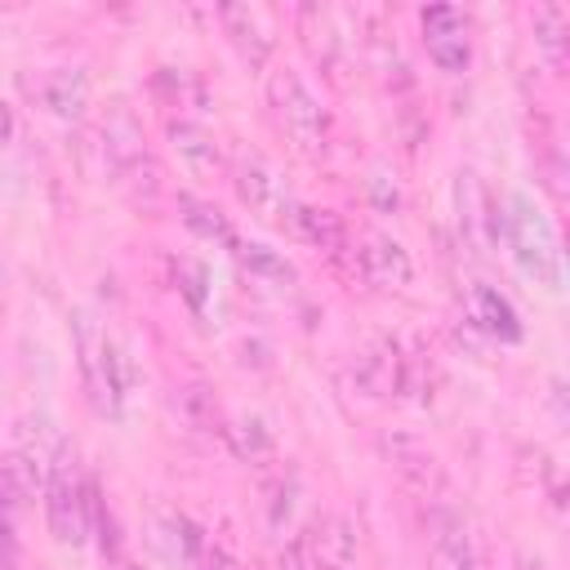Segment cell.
<instances>
[{"mask_svg": "<svg viewBox=\"0 0 570 570\" xmlns=\"http://www.w3.org/2000/svg\"><path fill=\"white\" fill-rule=\"evenodd\" d=\"M566 36H570V13L566 4H539L534 9V45L543 49V58L561 71L566 67Z\"/></svg>", "mask_w": 570, "mask_h": 570, "instance_id": "20", "label": "cell"}, {"mask_svg": "<svg viewBox=\"0 0 570 570\" xmlns=\"http://www.w3.org/2000/svg\"><path fill=\"white\" fill-rule=\"evenodd\" d=\"M89 481H80V472L71 468L67 459V445L62 454L53 459L49 468V481H45V521H49V534L67 548H80L89 539Z\"/></svg>", "mask_w": 570, "mask_h": 570, "instance_id": "5", "label": "cell"}, {"mask_svg": "<svg viewBox=\"0 0 570 570\" xmlns=\"http://www.w3.org/2000/svg\"><path fill=\"white\" fill-rule=\"evenodd\" d=\"M0 570H18V548H13V530H0Z\"/></svg>", "mask_w": 570, "mask_h": 570, "instance_id": "26", "label": "cell"}, {"mask_svg": "<svg viewBox=\"0 0 570 570\" xmlns=\"http://www.w3.org/2000/svg\"><path fill=\"white\" fill-rule=\"evenodd\" d=\"M396 374H401V343L396 338H374L352 356V387L370 401L396 396Z\"/></svg>", "mask_w": 570, "mask_h": 570, "instance_id": "12", "label": "cell"}, {"mask_svg": "<svg viewBox=\"0 0 570 570\" xmlns=\"http://www.w3.org/2000/svg\"><path fill=\"white\" fill-rule=\"evenodd\" d=\"M191 570H245V566H240L232 552H223V548H209V543H205V548H200V557L191 561Z\"/></svg>", "mask_w": 570, "mask_h": 570, "instance_id": "25", "label": "cell"}, {"mask_svg": "<svg viewBox=\"0 0 570 570\" xmlns=\"http://www.w3.org/2000/svg\"><path fill=\"white\" fill-rule=\"evenodd\" d=\"M13 129H18V120H13V107H9L4 98H0V147H4L9 138H13Z\"/></svg>", "mask_w": 570, "mask_h": 570, "instance_id": "27", "label": "cell"}, {"mask_svg": "<svg viewBox=\"0 0 570 570\" xmlns=\"http://www.w3.org/2000/svg\"><path fill=\"white\" fill-rule=\"evenodd\" d=\"M419 27H423V49L441 71H450V76L468 71V62H472V18L459 4H428L419 13Z\"/></svg>", "mask_w": 570, "mask_h": 570, "instance_id": "7", "label": "cell"}, {"mask_svg": "<svg viewBox=\"0 0 570 570\" xmlns=\"http://www.w3.org/2000/svg\"><path fill=\"white\" fill-rule=\"evenodd\" d=\"M281 570H303V557H298V543H289L281 552Z\"/></svg>", "mask_w": 570, "mask_h": 570, "instance_id": "29", "label": "cell"}, {"mask_svg": "<svg viewBox=\"0 0 570 570\" xmlns=\"http://www.w3.org/2000/svg\"><path fill=\"white\" fill-rule=\"evenodd\" d=\"M459 223H463V236L472 245H499L503 218L494 214V200L485 196L476 174H459Z\"/></svg>", "mask_w": 570, "mask_h": 570, "instance_id": "14", "label": "cell"}, {"mask_svg": "<svg viewBox=\"0 0 570 570\" xmlns=\"http://www.w3.org/2000/svg\"><path fill=\"white\" fill-rule=\"evenodd\" d=\"M499 218H503L499 236L508 240V249H512V258L521 263V272L534 276L539 285L557 289V285H561V245H557L552 223L534 209V200L517 191V196H508V205H503Z\"/></svg>", "mask_w": 570, "mask_h": 570, "instance_id": "1", "label": "cell"}, {"mask_svg": "<svg viewBox=\"0 0 570 570\" xmlns=\"http://www.w3.org/2000/svg\"><path fill=\"white\" fill-rule=\"evenodd\" d=\"M303 240H312L316 249H325V254H343L347 249V223L334 214V209H321V205H294L289 209V218H285Z\"/></svg>", "mask_w": 570, "mask_h": 570, "instance_id": "18", "label": "cell"}, {"mask_svg": "<svg viewBox=\"0 0 570 570\" xmlns=\"http://www.w3.org/2000/svg\"><path fill=\"white\" fill-rule=\"evenodd\" d=\"M423 543L436 570H481L485 552H481V534L468 521V512H459L445 499H428L423 503Z\"/></svg>", "mask_w": 570, "mask_h": 570, "instance_id": "4", "label": "cell"}, {"mask_svg": "<svg viewBox=\"0 0 570 570\" xmlns=\"http://www.w3.org/2000/svg\"><path fill=\"white\" fill-rule=\"evenodd\" d=\"M379 450H383L387 468H392L410 490H419L423 499H436V494H441L445 472H441L436 454H432L419 436H410V432H383V436H379Z\"/></svg>", "mask_w": 570, "mask_h": 570, "instance_id": "9", "label": "cell"}, {"mask_svg": "<svg viewBox=\"0 0 570 570\" xmlns=\"http://www.w3.org/2000/svg\"><path fill=\"white\" fill-rule=\"evenodd\" d=\"M227 432V445L236 450V459H249V463H263V459H272V432L258 423V419H240V423H232V428H223Z\"/></svg>", "mask_w": 570, "mask_h": 570, "instance_id": "23", "label": "cell"}, {"mask_svg": "<svg viewBox=\"0 0 570 570\" xmlns=\"http://www.w3.org/2000/svg\"><path fill=\"white\" fill-rule=\"evenodd\" d=\"M76 352H80V374H85L89 405L98 414H107V419H120V410H125L120 356H116L111 338L102 334V325L89 312H76Z\"/></svg>", "mask_w": 570, "mask_h": 570, "instance_id": "2", "label": "cell"}, {"mask_svg": "<svg viewBox=\"0 0 570 570\" xmlns=\"http://www.w3.org/2000/svg\"><path fill=\"white\" fill-rule=\"evenodd\" d=\"M232 249H236V258H240V267L249 276H263V281H289L294 276V267L276 249H267L263 240H236Z\"/></svg>", "mask_w": 570, "mask_h": 570, "instance_id": "22", "label": "cell"}, {"mask_svg": "<svg viewBox=\"0 0 570 570\" xmlns=\"http://www.w3.org/2000/svg\"><path fill=\"white\" fill-rule=\"evenodd\" d=\"M102 151H107V165H111L116 183H120L129 196L151 200V191L142 187L138 174H147V178H160V174H156V165H151L142 125H138V116H134L125 102H116V107L107 111V120H102Z\"/></svg>", "mask_w": 570, "mask_h": 570, "instance_id": "6", "label": "cell"}, {"mask_svg": "<svg viewBox=\"0 0 570 570\" xmlns=\"http://www.w3.org/2000/svg\"><path fill=\"white\" fill-rule=\"evenodd\" d=\"M356 272L379 285V289H405L414 281V263H410V249L401 240H392L387 232H365L356 240Z\"/></svg>", "mask_w": 570, "mask_h": 570, "instance_id": "11", "label": "cell"}, {"mask_svg": "<svg viewBox=\"0 0 570 570\" xmlns=\"http://www.w3.org/2000/svg\"><path fill=\"white\" fill-rule=\"evenodd\" d=\"M174 410H178V419H183L187 428H196V432H209V428L223 423V410H218V401H214V392H209L205 383H183L178 396H174Z\"/></svg>", "mask_w": 570, "mask_h": 570, "instance_id": "21", "label": "cell"}, {"mask_svg": "<svg viewBox=\"0 0 570 570\" xmlns=\"http://www.w3.org/2000/svg\"><path fill=\"white\" fill-rule=\"evenodd\" d=\"M27 89H31V98H36L49 116H62V120H76V116L85 111V102H89V85H85V76L71 71V67H49V71H40L36 80H27Z\"/></svg>", "mask_w": 570, "mask_h": 570, "instance_id": "13", "label": "cell"}, {"mask_svg": "<svg viewBox=\"0 0 570 570\" xmlns=\"http://www.w3.org/2000/svg\"><path fill=\"white\" fill-rule=\"evenodd\" d=\"M517 570H552V566H548L539 552H521V557H517Z\"/></svg>", "mask_w": 570, "mask_h": 570, "instance_id": "28", "label": "cell"}, {"mask_svg": "<svg viewBox=\"0 0 570 570\" xmlns=\"http://www.w3.org/2000/svg\"><path fill=\"white\" fill-rule=\"evenodd\" d=\"M129 570H147V566H129Z\"/></svg>", "mask_w": 570, "mask_h": 570, "instance_id": "30", "label": "cell"}, {"mask_svg": "<svg viewBox=\"0 0 570 570\" xmlns=\"http://www.w3.org/2000/svg\"><path fill=\"white\" fill-rule=\"evenodd\" d=\"M236 196L254 209V214H263V218H276V223H285L289 218V209L298 205L294 196H289V187H285V178L263 160V156H245L240 165H236Z\"/></svg>", "mask_w": 570, "mask_h": 570, "instance_id": "10", "label": "cell"}, {"mask_svg": "<svg viewBox=\"0 0 570 570\" xmlns=\"http://www.w3.org/2000/svg\"><path fill=\"white\" fill-rule=\"evenodd\" d=\"M174 272H178V289L187 294V303L200 312L205 307V267L200 263H191V258H178L174 263Z\"/></svg>", "mask_w": 570, "mask_h": 570, "instance_id": "24", "label": "cell"}, {"mask_svg": "<svg viewBox=\"0 0 570 570\" xmlns=\"http://www.w3.org/2000/svg\"><path fill=\"white\" fill-rule=\"evenodd\" d=\"M218 22L227 27L232 45L240 49V58H245L249 67H263V62H267V53H272V36H267L258 9H249V4H223V9H218Z\"/></svg>", "mask_w": 570, "mask_h": 570, "instance_id": "17", "label": "cell"}, {"mask_svg": "<svg viewBox=\"0 0 570 570\" xmlns=\"http://www.w3.org/2000/svg\"><path fill=\"white\" fill-rule=\"evenodd\" d=\"M294 543H298L303 570H361V561H356V525L347 517H338V512L312 521L307 534H298Z\"/></svg>", "mask_w": 570, "mask_h": 570, "instance_id": "8", "label": "cell"}, {"mask_svg": "<svg viewBox=\"0 0 570 570\" xmlns=\"http://www.w3.org/2000/svg\"><path fill=\"white\" fill-rule=\"evenodd\" d=\"M267 102L281 120V129L303 147V151H316L325 147V134H330V116L321 107V98L312 94V85L294 71V67H276L267 76Z\"/></svg>", "mask_w": 570, "mask_h": 570, "instance_id": "3", "label": "cell"}, {"mask_svg": "<svg viewBox=\"0 0 570 570\" xmlns=\"http://www.w3.org/2000/svg\"><path fill=\"white\" fill-rule=\"evenodd\" d=\"M169 147H174L178 160H183L191 174H200V178H214V174L223 169V147H218V138H214L205 125H196V120H169Z\"/></svg>", "mask_w": 570, "mask_h": 570, "instance_id": "15", "label": "cell"}, {"mask_svg": "<svg viewBox=\"0 0 570 570\" xmlns=\"http://www.w3.org/2000/svg\"><path fill=\"white\" fill-rule=\"evenodd\" d=\"M468 316H472V325H476L481 334H490V338H499V343H517V338H521V316H517V307H512L494 285H472V294H468Z\"/></svg>", "mask_w": 570, "mask_h": 570, "instance_id": "16", "label": "cell"}, {"mask_svg": "<svg viewBox=\"0 0 570 570\" xmlns=\"http://www.w3.org/2000/svg\"><path fill=\"white\" fill-rule=\"evenodd\" d=\"M178 218H183V227L187 232H196L200 240H214V245H236V227H232V218L214 205V200H200V196H191V191H178Z\"/></svg>", "mask_w": 570, "mask_h": 570, "instance_id": "19", "label": "cell"}]
</instances>
